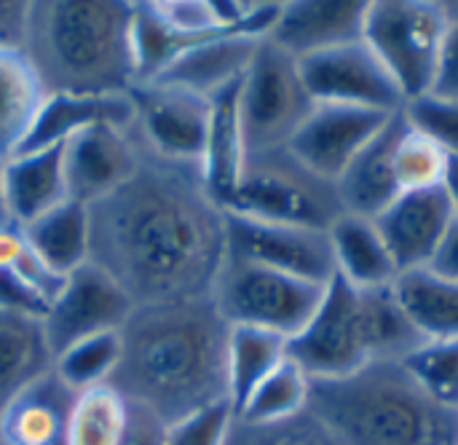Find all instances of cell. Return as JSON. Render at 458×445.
<instances>
[{
    "mask_svg": "<svg viewBox=\"0 0 458 445\" xmlns=\"http://www.w3.org/2000/svg\"><path fill=\"white\" fill-rule=\"evenodd\" d=\"M225 255V210L209 196L199 167L145 148L137 172L89 204V261L134 306L209 298Z\"/></svg>",
    "mask_w": 458,
    "mask_h": 445,
    "instance_id": "obj_1",
    "label": "cell"
},
{
    "mask_svg": "<svg viewBox=\"0 0 458 445\" xmlns=\"http://www.w3.org/2000/svg\"><path fill=\"white\" fill-rule=\"evenodd\" d=\"M228 333L231 325L212 295L134 306L118 330L121 360L107 384L164 427L223 406L228 403Z\"/></svg>",
    "mask_w": 458,
    "mask_h": 445,
    "instance_id": "obj_2",
    "label": "cell"
},
{
    "mask_svg": "<svg viewBox=\"0 0 458 445\" xmlns=\"http://www.w3.org/2000/svg\"><path fill=\"white\" fill-rule=\"evenodd\" d=\"M134 3L32 0L21 51L48 94H129Z\"/></svg>",
    "mask_w": 458,
    "mask_h": 445,
    "instance_id": "obj_3",
    "label": "cell"
},
{
    "mask_svg": "<svg viewBox=\"0 0 458 445\" xmlns=\"http://www.w3.org/2000/svg\"><path fill=\"white\" fill-rule=\"evenodd\" d=\"M306 411L341 445H458V411L437 406L403 363L314 379Z\"/></svg>",
    "mask_w": 458,
    "mask_h": 445,
    "instance_id": "obj_4",
    "label": "cell"
},
{
    "mask_svg": "<svg viewBox=\"0 0 458 445\" xmlns=\"http://www.w3.org/2000/svg\"><path fill=\"white\" fill-rule=\"evenodd\" d=\"M424 344L392 285L357 290L333 277L309 325L287 341V357L311 381L344 379L373 363H403Z\"/></svg>",
    "mask_w": 458,
    "mask_h": 445,
    "instance_id": "obj_5",
    "label": "cell"
},
{
    "mask_svg": "<svg viewBox=\"0 0 458 445\" xmlns=\"http://www.w3.org/2000/svg\"><path fill=\"white\" fill-rule=\"evenodd\" d=\"M225 212L263 223L327 231L344 215V207L335 183L322 180L287 148H279L247 156Z\"/></svg>",
    "mask_w": 458,
    "mask_h": 445,
    "instance_id": "obj_6",
    "label": "cell"
},
{
    "mask_svg": "<svg viewBox=\"0 0 458 445\" xmlns=\"http://www.w3.org/2000/svg\"><path fill=\"white\" fill-rule=\"evenodd\" d=\"M445 3L376 0L368 3L362 40L384 62L405 102L432 91L443 40L448 32Z\"/></svg>",
    "mask_w": 458,
    "mask_h": 445,
    "instance_id": "obj_7",
    "label": "cell"
},
{
    "mask_svg": "<svg viewBox=\"0 0 458 445\" xmlns=\"http://www.w3.org/2000/svg\"><path fill=\"white\" fill-rule=\"evenodd\" d=\"M314 105L298 59L263 38L239 83V121L247 156L287 148Z\"/></svg>",
    "mask_w": 458,
    "mask_h": 445,
    "instance_id": "obj_8",
    "label": "cell"
},
{
    "mask_svg": "<svg viewBox=\"0 0 458 445\" xmlns=\"http://www.w3.org/2000/svg\"><path fill=\"white\" fill-rule=\"evenodd\" d=\"M325 287L225 255L212 301L231 328H260L290 341L314 317Z\"/></svg>",
    "mask_w": 458,
    "mask_h": 445,
    "instance_id": "obj_9",
    "label": "cell"
},
{
    "mask_svg": "<svg viewBox=\"0 0 458 445\" xmlns=\"http://www.w3.org/2000/svg\"><path fill=\"white\" fill-rule=\"evenodd\" d=\"M129 102L134 129L150 153L201 169L212 99L180 86L145 81L129 89Z\"/></svg>",
    "mask_w": 458,
    "mask_h": 445,
    "instance_id": "obj_10",
    "label": "cell"
},
{
    "mask_svg": "<svg viewBox=\"0 0 458 445\" xmlns=\"http://www.w3.org/2000/svg\"><path fill=\"white\" fill-rule=\"evenodd\" d=\"M306 91L317 105H349L400 113L405 97L365 40L344 43L298 59Z\"/></svg>",
    "mask_w": 458,
    "mask_h": 445,
    "instance_id": "obj_11",
    "label": "cell"
},
{
    "mask_svg": "<svg viewBox=\"0 0 458 445\" xmlns=\"http://www.w3.org/2000/svg\"><path fill=\"white\" fill-rule=\"evenodd\" d=\"M228 258L247 261L295 279L327 285L335 277V261L327 231L263 223L225 212Z\"/></svg>",
    "mask_w": 458,
    "mask_h": 445,
    "instance_id": "obj_12",
    "label": "cell"
},
{
    "mask_svg": "<svg viewBox=\"0 0 458 445\" xmlns=\"http://www.w3.org/2000/svg\"><path fill=\"white\" fill-rule=\"evenodd\" d=\"M131 298L91 261L64 277L59 295L51 301L43 330L54 357L91 336L118 333L129 320Z\"/></svg>",
    "mask_w": 458,
    "mask_h": 445,
    "instance_id": "obj_13",
    "label": "cell"
},
{
    "mask_svg": "<svg viewBox=\"0 0 458 445\" xmlns=\"http://www.w3.org/2000/svg\"><path fill=\"white\" fill-rule=\"evenodd\" d=\"M145 145L131 124H97L62 145L64 180L72 201L89 207L121 188L140 167Z\"/></svg>",
    "mask_w": 458,
    "mask_h": 445,
    "instance_id": "obj_14",
    "label": "cell"
},
{
    "mask_svg": "<svg viewBox=\"0 0 458 445\" xmlns=\"http://www.w3.org/2000/svg\"><path fill=\"white\" fill-rule=\"evenodd\" d=\"M392 116L394 113L349 105H314L309 118L287 142V150L322 180L338 183L346 167Z\"/></svg>",
    "mask_w": 458,
    "mask_h": 445,
    "instance_id": "obj_15",
    "label": "cell"
},
{
    "mask_svg": "<svg viewBox=\"0 0 458 445\" xmlns=\"http://www.w3.org/2000/svg\"><path fill=\"white\" fill-rule=\"evenodd\" d=\"M456 220V210L443 185L408 191L397 196L373 223L381 231L397 271L429 269L445 234Z\"/></svg>",
    "mask_w": 458,
    "mask_h": 445,
    "instance_id": "obj_16",
    "label": "cell"
},
{
    "mask_svg": "<svg viewBox=\"0 0 458 445\" xmlns=\"http://www.w3.org/2000/svg\"><path fill=\"white\" fill-rule=\"evenodd\" d=\"M368 0H293L282 3L268 35L295 59L362 40Z\"/></svg>",
    "mask_w": 458,
    "mask_h": 445,
    "instance_id": "obj_17",
    "label": "cell"
},
{
    "mask_svg": "<svg viewBox=\"0 0 458 445\" xmlns=\"http://www.w3.org/2000/svg\"><path fill=\"white\" fill-rule=\"evenodd\" d=\"M403 129H405V116L400 110L346 167V172L335 183L344 212L376 220L389 204L397 201V196H403L394 169V150Z\"/></svg>",
    "mask_w": 458,
    "mask_h": 445,
    "instance_id": "obj_18",
    "label": "cell"
},
{
    "mask_svg": "<svg viewBox=\"0 0 458 445\" xmlns=\"http://www.w3.org/2000/svg\"><path fill=\"white\" fill-rule=\"evenodd\" d=\"M75 398L51 368L0 414V445H67Z\"/></svg>",
    "mask_w": 458,
    "mask_h": 445,
    "instance_id": "obj_19",
    "label": "cell"
},
{
    "mask_svg": "<svg viewBox=\"0 0 458 445\" xmlns=\"http://www.w3.org/2000/svg\"><path fill=\"white\" fill-rule=\"evenodd\" d=\"M260 40L263 38H250L242 32L215 35L180 54L156 81L212 99L215 94L244 78Z\"/></svg>",
    "mask_w": 458,
    "mask_h": 445,
    "instance_id": "obj_20",
    "label": "cell"
},
{
    "mask_svg": "<svg viewBox=\"0 0 458 445\" xmlns=\"http://www.w3.org/2000/svg\"><path fill=\"white\" fill-rule=\"evenodd\" d=\"M129 94H48L27 140L16 153L64 145L78 132L97 124H131ZM13 153V156H16Z\"/></svg>",
    "mask_w": 458,
    "mask_h": 445,
    "instance_id": "obj_21",
    "label": "cell"
},
{
    "mask_svg": "<svg viewBox=\"0 0 458 445\" xmlns=\"http://www.w3.org/2000/svg\"><path fill=\"white\" fill-rule=\"evenodd\" d=\"M5 201L11 223L19 228L70 201L62 145L5 158Z\"/></svg>",
    "mask_w": 458,
    "mask_h": 445,
    "instance_id": "obj_22",
    "label": "cell"
},
{
    "mask_svg": "<svg viewBox=\"0 0 458 445\" xmlns=\"http://www.w3.org/2000/svg\"><path fill=\"white\" fill-rule=\"evenodd\" d=\"M330 247L335 261V277L346 279L357 290L389 287L400 277L389 247L373 220L344 212L330 228Z\"/></svg>",
    "mask_w": 458,
    "mask_h": 445,
    "instance_id": "obj_23",
    "label": "cell"
},
{
    "mask_svg": "<svg viewBox=\"0 0 458 445\" xmlns=\"http://www.w3.org/2000/svg\"><path fill=\"white\" fill-rule=\"evenodd\" d=\"M239 83L212 97L207 145H204V158H201L204 185L223 210L247 161V148H244V134H242V121H239Z\"/></svg>",
    "mask_w": 458,
    "mask_h": 445,
    "instance_id": "obj_24",
    "label": "cell"
},
{
    "mask_svg": "<svg viewBox=\"0 0 458 445\" xmlns=\"http://www.w3.org/2000/svg\"><path fill=\"white\" fill-rule=\"evenodd\" d=\"M48 91L21 48H0V156L11 158L27 140Z\"/></svg>",
    "mask_w": 458,
    "mask_h": 445,
    "instance_id": "obj_25",
    "label": "cell"
},
{
    "mask_svg": "<svg viewBox=\"0 0 458 445\" xmlns=\"http://www.w3.org/2000/svg\"><path fill=\"white\" fill-rule=\"evenodd\" d=\"M54 368L43 320L0 312V414L32 381Z\"/></svg>",
    "mask_w": 458,
    "mask_h": 445,
    "instance_id": "obj_26",
    "label": "cell"
},
{
    "mask_svg": "<svg viewBox=\"0 0 458 445\" xmlns=\"http://www.w3.org/2000/svg\"><path fill=\"white\" fill-rule=\"evenodd\" d=\"M392 290L427 341H458V282L432 269H413L403 271Z\"/></svg>",
    "mask_w": 458,
    "mask_h": 445,
    "instance_id": "obj_27",
    "label": "cell"
},
{
    "mask_svg": "<svg viewBox=\"0 0 458 445\" xmlns=\"http://www.w3.org/2000/svg\"><path fill=\"white\" fill-rule=\"evenodd\" d=\"M21 234L32 252L59 277L89 263V207L72 199L40 215L30 226H21Z\"/></svg>",
    "mask_w": 458,
    "mask_h": 445,
    "instance_id": "obj_28",
    "label": "cell"
},
{
    "mask_svg": "<svg viewBox=\"0 0 458 445\" xmlns=\"http://www.w3.org/2000/svg\"><path fill=\"white\" fill-rule=\"evenodd\" d=\"M287 360V338L233 325L228 333V403L236 414L252 389Z\"/></svg>",
    "mask_w": 458,
    "mask_h": 445,
    "instance_id": "obj_29",
    "label": "cell"
},
{
    "mask_svg": "<svg viewBox=\"0 0 458 445\" xmlns=\"http://www.w3.org/2000/svg\"><path fill=\"white\" fill-rule=\"evenodd\" d=\"M309 389L311 379L287 357L252 389V395L233 414V419L252 427H268L298 419L309 408Z\"/></svg>",
    "mask_w": 458,
    "mask_h": 445,
    "instance_id": "obj_30",
    "label": "cell"
},
{
    "mask_svg": "<svg viewBox=\"0 0 458 445\" xmlns=\"http://www.w3.org/2000/svg\"><path fill=\"white\" fill-rule=\"evenodd\" d=\"M129 424V403L110 387H94L75 398L67 445H118Z\"/></svg>",
    "mask_w": 458,
    "mask_h": 445,
    "instance_id": "obj_31",
    "label": "cell"
},
{
    "mask_svg": "<svg viewBox=\"0 0 458 445\" xmlns=\"http://www.w3.org/2000/svg\"><path fill=\"white\" fill-rule=\"evenodd\" d=\"M118 360H121L118 333H102L62 349L54 357V373L62 379L67 389L81 395L94 387H105L113 379Z\"/></svg>",
    "mask_w": 458,
    "mask_h": 445,
    "instance_id": "obj_32",
    "label": "cell"
},
{
    "mask_svg": "<svg viewBox=\"0 0 458 445\" xmlns=\"http://www.w3.org/2000/svg\"><path fill=\"white\" fill-rule=\"evenodd\" d=\"M403 368L437 406L458 411V341H427L403 360Z\"/></svg>",
    "mask_w": 458,
    "mask_h": 445,
    "instance_id": "obj_33",
    "label": "cell"
},
{
    "mask_svg": "<svg viewBox=\"0 0 458 445\" xmlns=\"http://www.w3.org/2000/svg\"><path fill=\"white\" fill-rule=\"evenodd\" d=\"M448 161L451 156L437 142H432L429 137H424L405 121V129L394 150V169H397V183L403 193L443 185Z\"/></svg>",
    "mask_w": 458,
    "mask_h": 445,
    "instance_id": "obj_34",
    "label": "cell"
},
{
    "mask_svg": "<svg viewBox=\"0 0 458 445\" xmlns=\"http://www.w3.org/2000/svg\"><path fill=\"white\" fill-rule=\"evenodd\" d=\"M225 445H341L309 411L298 419L268 424V427H252L233 419L231 435Z\"/></svg>",
    "mask_w": 458,
    "mask_h": 445,
    "instance_id": "obj_35",
    "label": "cell"
},
{
    "mask_svg": "<svg viewBox=\"0 0 458 445\" xmlns=\"http://www.w3.org/2000/svg\"><path fill=\"white\" fill-rule=\"evenodd\" d=\"M403 116L416 132L437 142L451 158H458V102L427 94L405 102Z\"/></svg>",
    "mask_w": 458,
    "mask_h": 445,
    "instance_id": "obj_36",
    "label": "cell"
},
{
    "mask_svg": "<svg viewBox=\"0 0 458 445\" xmlns=\"http://www.w3.org/2000/svg\"><path fill=\"white\" fill-rule=\"evenodd\" d=\"M233 427V411L228 403L204 408L188 419L166 427L164 445H225Z\"/></svg>",
    "mask_w": 458,
    "mask_h": 445,
    "instance_id": "obj_37",
    "label": "cell"
},
{
    "mask_svg": "<svg viewBox=\"0 0 458 445\" xmlns=\"http://www.w3.org/2000/svg\"><path fill=\"white\" fill-rule=\"evenodd\" d=\"M0 312L43 320L48 312V301L11 269H0Z\"/></svg>",
    "mask_w": 458,
    "mask_h": 445,
    "instance_id": "obj_38",
    "label": "cell"
},
{
    "mask_svg": "<svg viewBox=\"0 0 458 445\" xmlns=\"http://www.w3.org/2000/svg\"><path fill=\"white\" fill-rule=\"evenodd\" d=\"M448 19H451V24H448L445 40H443L437 75H435L429 94L458 102V16H448Z\"/></svg>",
    "mask_w": 458,
    "mask_h": 445,
    "instance_id": "obj_39",
    "label": "cell"
},
{
    "mask_svg": "<svg viewBox=\"0 0 458 445\" xmlns=\"http://www.w3.org/2000/svg\"><path fill=\"white\" fill-rule=\"evenodd\" d=\"M30 0H0V48H21Z\"/></svg>",
    "mask_w": 458,
    "mask_h": 445,
    "instance_id": "obj_40",
    "label": "cell"
},
{
    "mask_svg": "<svg viewBox=\"0 0 458 445\" xmlns=\"http://www.w3.org/2000/svg\"><path fill=\"white\" fill-rule=\"evenodd\" d=\"M166 427L148 411L129 406V424L118 445H164Z\"/></svg>",
    "mask_w": 458,
    "mask_h": 445,
    "instance_id": "obj_41",
    "label": "cell"
},
{
    "mask_svg": "<svg viewBox=\"0 0 458 445\" xmlns=\"http://www.w3.org/2000/svg\"><path fill=\"white\" fill-rule=\"evenodd\" d=\"M429 269L437 271L440 277H448V279L458 282V218L454 220L451 231L445 234V239H443V244H440V250H437Z\"/></svg>",
    "mask_w": 458,
    "mask_h": 445,
    "instance_id": "obj_42",
    "label": "cell"
},
{
    "mask_svg": "<svg viewBox=\"0 0 458 445\" xmlns=\"http://www.w3.org/2000/svg\"><path fill=\"white\" fill-rule=\"evenodd\" d=\"M443 188H445V193H448V199H451V204H454L458 218V158H451V161H448V172H445Z\"/></svg>",
    "mask_w": 458,
    "mask_h": 445,
    "instance_id": "obj_43",
    "label": "cell"
},
{
    "mask_svg": "<svg viewBox=\"0 0 458 445\" xmlns=\"http://www.w3.org/2000/svg\"><path fill=\"white\" fill-rule=\"evenodd\" d=\"M13 226L8 215V201H5V158L0 156V228Z\"/></svg>",
    "mask_w": 458,
    "mask_h": 445,
    "instance_id": "obj_44",
    "label": "cell"
}]
</instances>
